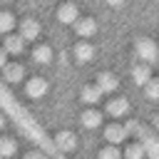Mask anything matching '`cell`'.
<instances>
[{"instance_id":"obj_19","label":"cell","mask_w":159,"mask_h":159,"mask_svg":"<svg viewBox=\"0 0 159 159\" xmlns=\"http://www.w3.org/2000/svg\"><path fill=\"white\" fill-rule=\"evenodd\" d=\"M12 27H15V17H12L10 12H0V32L7 35Z\"/></svg>"},{"instance_id":"obj_27","label":"cell","mask_w":159,"mask_h":159,"mask_svg":"<svg viewBox=\"0 0 159 159\" xmlns=\"http://www.w3.org/2000/svg\"><path fill=\"white\" fill-rule=\"evenodd\" d=\"M152 124H154V129H157V132H159V114H157V117H154V119H152Z\"/></svg>"},{"instance_id":"obj_28","label":"cell","mask_w":159,"mask_h":159,"mask_svg":"<svg viewBox=\"0 0 159 159\" xmlns=\"http://www.w3.org/2000/svg\"><path fill=\"white\" fill-rule=\"evenodd\" d=\"M2 124H5V117H2V114H0V127H2Z\"/></svg>"},{"instance_id":"obj_7","label":"cell","mask_w":159,"mask_h":159,"mask_svg":"<svg viewBox=\"0 0 159 159\" xmlns=\"http://www.w3.org/2000/svg\"><path fill=\"white\" fill-rule=\"evenodd\" d=\"M2 75H5V80H7V82H20V80H22V75H25V67H22V65H17V62H7V65L2 67Z\"/></svg>"},{"instance_id":"obj_21","label":"cell","mask_w":159,"mask_h":159,"mask_svg":"<svg viewBox=\"0 0 159 159\" xmlns=\"http://www.w3.org/2000/svg\"><path fill=\"white\" fill-rule=\"evenodd\" d=\"M99 159H122V154H119V149L114 144H109V147H104L99 152Z\"/></svg>"},{"instance_id":"obj_12","label":"cell","mask_w":159,"mask_h":159,"mask_svg":"<svg viewBox=\"0 0 159 159\" xmlns=\"http://www.w3.org/2000/svg\"><path fill=\"white\" fill-rule=\"evenodd\" d=\"M80 119H82V124H84L87 129H94V127H99V122H102V114H99L97 109H84V112L80 114Z\"/></svg>"},{"instance_id":"obj_9","label":"cell","mask_w":159,"mask_h":159,"mask_svg":"<svg viewBox=\"0 0 159 159\" xmlns=\"http://www.w3.org/2000/svg\"><path fill=\"white\" fill-rule=\"evenodd\" d=\"M55 142H57V147H60L62 152H72V149L77 147V137H75L72 132H67V129L60 132V134L55 137Z\"/></svg>"},{"instance_id":"obj_10","label":"cell","mask_w":159,"mask_h":159,"mask_svg":"<svg viewBox=\"0 0 159 159\" xmlns=\"http://www.w3.org/2000/svg\"><path fill=\"white\" fill-rule=\"evenodd\" d=\"M75 30H77V35H80V37H89V35H94L97 22H94L92 17H82V20H77V22H75Z\"/></svg>"},{"instance_id":"obj_23","label":"cell","mask_w":159,"mask_h":159,"mask_svg":"<svg viewBox=\"0 0 159 159\" xmlns=\"http://www.w3.org/2000/svg\"><path fill=\"white\" fill-rule=\"evenodd\" d=\"M124 129H127V134H129V132L142 134V124H139V122H127V127H124Z\"/></svg>"},{"instance_id":"obj_8","label":"cell","mask_w":159,"mask_h":159,"mask_svg":"<svg viewBox=\"0 0 159 159\" xmlns=\"http://www.w3.org/2000/svg\"><path fill=\"white\" fill-rule=\"evenodd\" d=\"M107 112H109L112 117H124V114L129 112V102H127L124 97H117V99H109V104H107Z\"/></svg>"},{"instance_id":"obj_20","label":"cell","mask_w":159,"mask_h":159,"mask_svg":"<svg viewBox=\"0 0 159 159\" xmlns=\"http://www.w3.org/2000/svg\"><path fill=\"white\" fill-rule=\"evenodd\" d=\"M144 94H147L149 99H159V80H149V82L144 84Z\"/></svg>"},{"instance_id":"obj_22","label":"cell","mask_w":159,"mask_h":159,"mask_svg":"<svg viewBox=\"0 0 159 159\" xmlns=\"http://www.w3.org/2000/svg\"><path fill=\"white\" fill-rule=\"evenodd\" d=\"M144 152H149L152 159H159V142L152 139V137H147V142H144Z\"/></svg>"},{"instance_id":"obj_6","label":"cell","mask_w":159,"mask_h":159,"mask_svg":"<svg viewBox=\"0 0 159 159\" xmlns=\"http://www.w3.org/2000/svg\"><path fill=\"white\" fill-rule=\"evenodd\" d=\"M104 139L109 142V144H119L122 139H127V129L124 127H119V124H109L107 129H104Z\"/></svg>"},{"instance_id":"obj_26","label":"cell","mask_w":159,"mask_h":159,"mask_svg":"<svg viewBox=\"0 0 159 159\" xmlns=\"http://www.w3.org/2000/svg\"><path fill=\"white\" fill-rule=\"evenodd\" d=\"M107 2H109V5H112V7H119V5H124V2H127V0H107Z\"/></svg>"},{"instance_id":"obj_24","label":"cell","mask_w":159,"mask_h":159,"mask_svg":"<svg viewBox=\"0 0 159 159\" xmlns=\"http://www.w3.org/2000/svg\"><path fill=\"white\" fill-rule=\"evenodd\" d=\"M7 65V52H5V47L0 50V67H5Z\"/></svg>"},{"instance_id":"obj_2","label":"cell","mask_w":159,"mask_h":159,"mask_svg":"<svg viewBox=\"0 0 159 159\" xmlns=\"http://www.w3.org/2000/svg\"><path fill=\"white\" fill-rule=\"evenodd\" d=\"M57 20H60V22H65V25H75V22L80 20L77 5H72V2H65V5H60V7H57Z\"/></svg>"},{"instance_id":"obj_11","label":"cell","mask_w":159,"mask_h":159,"mask_svg":"<svg viewBox=\"0 0 159 159\" xmlns=\"http://www.w3.org/2000/svg\"><path fill=\"white\" fill-rule=\"evenodd\" d=\"M22 47H25V40L20 35H7L5 37V52L7 55H20Z\"/></svg>"},{"instance_id":"obj_13","label":"cell","mask_w":159,"mask_h":159,"mask_svg":"<svg viewBox=\"0 0 159 159\" xmlns=\"http://www.w3.org/2000/svg\"><path fill=\"white\" fill-rule=\"evenodd\" d=\"M75 57H77L80 62H89V60L94 57V47H92L89 42H77V47H75Z\"/></svg>"},{"instance_id":"obj_1","label":"cell","mask_w":159,"mask_h":159,"mask_svg":"<svg viewBox=\"0 0 159 159\" xmlns=\"http://www.w3.org/2000/svg\"><path fill=\"white\" fill-rule=\"evenodd\" d=\"M134 50H137L139 60H144L147 65H154L157 57H159V47H157L154 40H149V37H139L137 45H134Z\"/></svg>"},{"instance_id":"obj_25","label":"cell","mask_w":159,"mask_h":159,"mask_svg":"<svg viewBox=\"0 0 159 159\" xmlns=\"http://www.w3.org/2000/svg\"><path fill=\"white\" fill-rule=\"evenodd\" d=\"M25 159H45V154H40V152H30V154H25Z\"/></svg>"},{"instance_id":"obj_14","label":"cell","mask_w":159,"mask_h":159,"mask_svg":"<svg viewBox=\"0 0 159 159\" xmlns=\"http://www.w3.org/2000/svg\"><path fill=\"white\" fill-rule=\"evenodd\" d=\"M132 77H134L137 84H147V82L152 80V70H149V65H147V62H144V65H137V67L132 70Z\"/></svg>"},{"instance_id":"obj_18","label":"cell","mask_w":159,"mask_h":159,"mask_svg":"<svg viewBox=\"0 0 159 159\" xmlns=\"http://www.w3.org/2000/svg\"><path fill=\"white\" fill-rule=\"evenodd\" d=\"M144 144H129L124 152V159H144Z\"/></svg>"},{"instance_id":"obj_15","label":"cell","mask_w":159,"mask_h":159,"mask_svg":"<svg viewBox=\"0 0 159 159\" xmlns=\"http://www.w3.org/2000/svg\"><path fill=\"white\" fill-rule=\"evenodd\" d=\"M32 60H35V62H40V65H47V62L52 60V50H50L47 45H40V47H35V50H32Z\"/></svg>"},{"instance_id":"obj_5","label":"cell","mask_w":159,"mask_h":159,"mask_svg":"<svg viewBox=\"0 0 159 159\" xmlns=\"http://www.w3.org/2000/svg\"><path fill=\"white\" fill-rule=\"evenodd\" d=\"M25 92H27V97H32V99H40V97H45V92H47V82H45L42 77H32V80L27 82Z\"/></svg>"},{"instance_id":"obj_17","label":"cell","mask_w":159,"mask_h":159,"mask_svg":"<svg viewBox=\"0 0 159 159\" xmlns=\"http://www.w3.org/2000/svg\"><path fill=\"white\" fill-rule=\"evenodd\" d=\"M15 152H17V144H15V139H10V137L0 139V157H12Z\"/></svg>"},{"instance_id":"obj_16","label":"cell","mask_w":159,"mask_h":159,"mask_svg":"<svg viewBox=\"0 0 159 159\" xmlns=\"http://www.w3.org/2000/svg\"><path fill=\"white\" fill-rule=\"evenodd\" d=\"M80 97H82V102H87V104H94V102H99V97H102V92L97 89V84H92V87H84Z\"/></svg>"},{"instance_id":"obj_3","label":"cell","mask_w":159,"mask_h":159,"mask_svg":"<svg viewBox=\"0 0 159 159\" xmlns=\"http://www.w3.org/2000/svg\"><path fill=\"white\" fill-rule=\"evenodd\" d=\"M117 87H119V80H117L112 72H99V75H97V89H99L102 94L114 92Z\"/></svg>"},{"instance_id":"obj_4","label":"cell","mask_w":159,"mask_h":159,"mask_svg":"<svg viewBox=\"0 0 159 159\" xmlns=\"http://www.w3.org/2000/svg\"><path fill=\"white\" fill-rule=\"evenodd\" d=\"M37 35H40V22L32 20V17H25L20 22V37L22 40H35Z\"/></svg>"}]
</instances>
